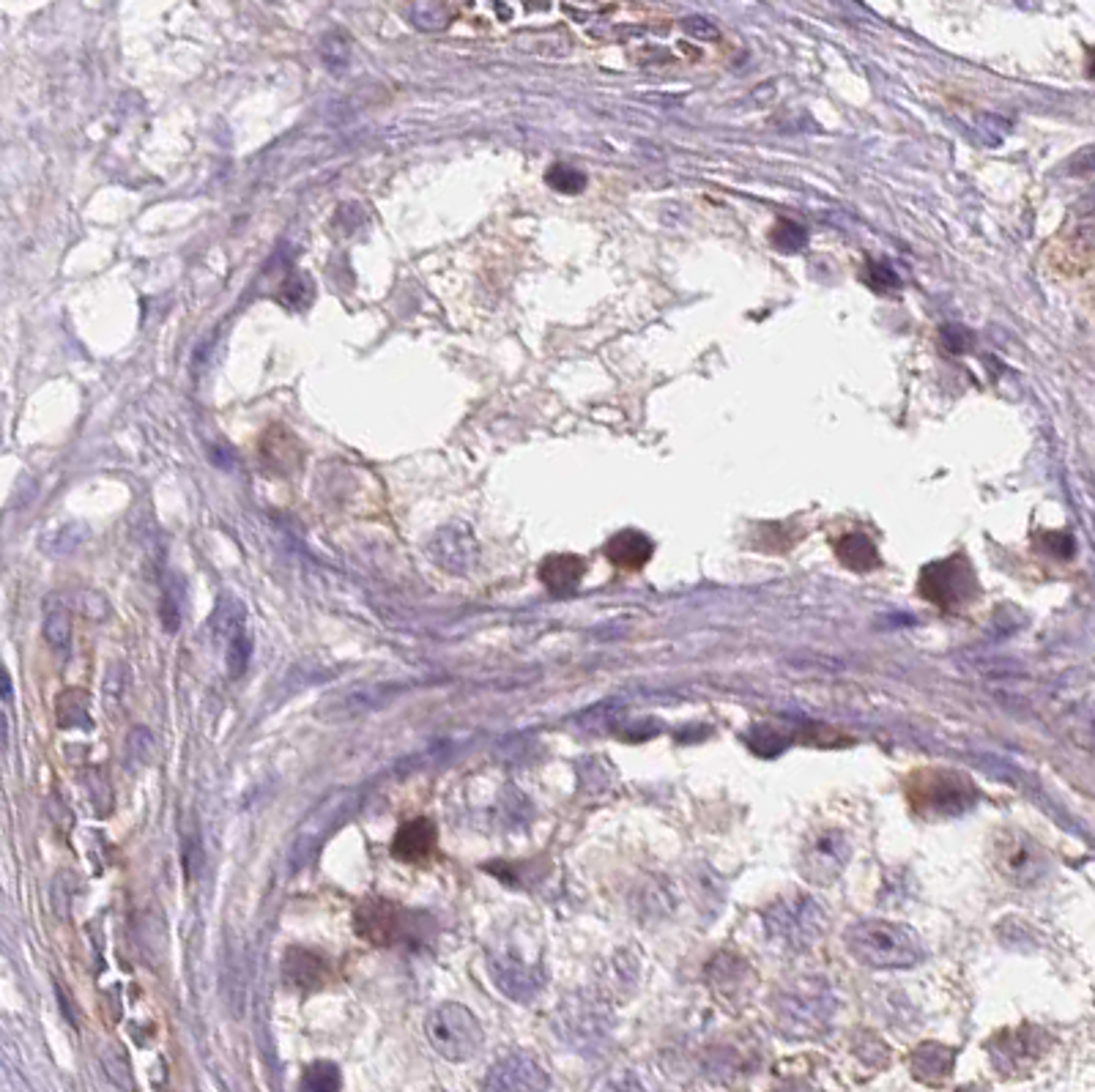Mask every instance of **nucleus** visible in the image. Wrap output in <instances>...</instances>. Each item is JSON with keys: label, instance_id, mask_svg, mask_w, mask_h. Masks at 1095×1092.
Instances as JSON below:
<instances>
[{"label": "nucleus", "instance_id": "f257e3e1", "mask_svg": "<svg viewBox=\"0 0 1095 1092\" xmlns=\"http://www.w3.org/2000/svg\"><path fill=\"white\" fill-rule=\"evenodd\" d=\"M844 945L868 970H912L924 964L925 945L904 922L857 921L844 931Z\"/></svg>", "mask_w": 1095, "mask_h": 1092}, {"label": "nucleus", "instance_id": "f03ea898", "mask_svg": "<svg viewBox=\"0 0 1095 1092\" xmlns=\"http://www.w3.org/2000/svg\"><path fill=\"white\" fill-rule=\"evenodd\" d=\"M910 808L928 822L956 819L978 805V785L959 770L948 767H924L915 770L904 784Z\"/></svg>", "mask_w": 1095, "mask_h": 1092}, {"label": "nucleus", "instance_id": "7ed1b4c3", "mask_svg": "<svg viewBox=\"0 0 1095 1092\" xmlns=\"http://www.w3.org/2000/svg\"><path fill=\"white\" fill-rule=\"evenodd\" d=\"M764 928L776 945L787 947L791 953H805L825 936L827 915L811 896L794 893L778 898L767 907Z\"/></svg>", "mask_w": 1095, "mask_h": 1092}, {"label": "nucleus", "instance_id": "20e7f679", "mask_svg": "<svg viewBox=\"0 0 1095 1092\" xmlns=\"http://www.w3.org/2000/svg\"><path fill=\"white\" fill-rule=\"evenodd\" d=\"M425 1038L446 1062H468L482 1052L485 1030L463 1002H442L425 1019Z\"/></svg>", "mask_w": 1095, "mask_h": 1092}, {"label": "nucleus", "instance_id": "39448f33", "mask_svg": "<svg viewBox=\"0 0 1095 1092\" xmlns=\"http://www.w3.org/2000/svg\"><path fill=\"white\" fill-rule=\"evenodd\" d=\"M776 1013L778 1024L787 1035L808 1038L830 1024L836 1013V999L827 983L816 981V978H802V981L788 983L778 994Z\"/></svg>", "mask_w": 1095, "mask_h": 1092}, {"label": "nucleus", "instance_id": "423d86ee", "mask_svg": "<svg viewBox=\"0 0 1095 1092\" xmlns=\"http://www.w3.org/2000/svg\"><path fill=\"white\" fill-rule=\"evenodd\" d=\"M359 802H362V788H337L309 810L308 819L299 824L294 847H291V868L294 871L305 868L309 859L318 854L320 847L326 844V838L359 808Z\"/></svg>", "mask_w": 1095, "mask_h": 1092}, {"label": "nucleus", "instance_id": "0eeeda50", "mask_svg": "<svg viewBox=\"0 0 1095 1092\" xmlns=\"http://www.w3.org/2000/svg\"><path fill=\"white\" fill-rule=\"evenodd\" d=\"M921 597L934 602L942 611H959L978 597V578L967 556H950L942 562H931L921 573Z\"/></svg>", "mask_w": 1095, "mask_h": 1092}, {"label": "nucleus", "instance_id": "6e6552de", "mask_svg": "<svg viewBox=\"0 0 1095 1092\" xmlns=\"http://www.w3.org/2000/svg\"><path fill=\"white\" fill-rule=\"evenodd\" d=\"M994 871L1013 887H1033L1049 871L1047 852L1022 830H1002L992 844Z\"/></svg>", "mask_w": 1095, "mask_h": 1092}, {"label": "nucleus", "instance_id": "1a4fd4ad", "mask_svg": "<svg viewBox=\"0 0 1095 1092\" xmlns=\"http://www.w3.org/2000/svg\"><path fill=\"white\" fill-rule=\"evenodd\" d=\"M852 857V847L847 835L836 827H819L802 841L797 868L811 884L827 887L844 873Z\"/></svg>", "mask_w": 1095, "mask_h": 1092}, {"label": "nucleus", "instance_id": "9d476101", "mask_svg": "<svg viewBox=\"0 0 1095 1092\" xmlns=\"http://www.w3.org/2000/svg\"><path fill=\"white\" fill-rule=\"evenodd\" d=\"M417 921L386 898H365L354 912V931L368 945L392 947L411 936Z\"/></svg>", "mask_w": 1095, "mask_h": 1092}, {"label": "nucleus", "instance_id": "9b49d317", "mask_svg": "<svg viewBox=\"0 0 1095 1092\" xmlns=\"http://www.w3.org/2000/svg\"><path fill=\"white\" fill-rule=\"evenodd\" d=\"M428 556L439 567H444L446 573L452 576H463L471 567L477 565V540L471 534V528L463 523H452V526L439 528L428 542Z\"/></svg>", "mask_w": 1095, "mask_h": 1092}, {"label": "nucleus", "instance_id": "f8f14e48", "mask_svg": "<svg viewBox=\"0 0 1095 1092\" xmlns=\"http://www.w3.org/2000/svg\"><path fill=\"white\" fill-rule=\"evenodd\" d=\"M485 1090L505 1092V1090H548L551 1081L545 1070L526 1055H507L502 1057L482 1081Z\"/></svg>", "mask_w": 1095, "mask_h": 1092}, {"label": "nucleus", "instance_id": "ddd939ff", "mask_svg": "<svg viewBox=\"0 0 1095 1092\" xmlns=\"http://www.w3.org/2000/svg\"><path fill=\"white\" fill-rule=\"evenodd\" d=\"M329 975H332L329 961L320 956V953H315V950L288 947L283 953V981L294 991H302V994L320 991L329 983Z\"/></svg>", "mask_w": 1095, "mask_h": 1092}, {"label": "nucleus", "instance_id": "4468645a", "mask_svg": "<svg viewBox=\"0 0 1095 1092\" xmlns=\"http://www.w3.org/2000/svg\"><path fill=\"white\" fill-rule=\"evenodd\" d=\"M488 972H491L496 989L515 1002H529L540 991L542 978L537 970L526 967L523 961L513 956H491L488 958Z\"/></svg>", "mask_w": 1095, "mask_h": 1092}, {"label": "nucleus", "instance_id": "2eb2a0df", "mask_svg": "<svg viewBox=\"0 0 1095 1092\" xmlns=\"http://www.w3.org/2000/svg\"><path fill=\"white\" fill-rule=\"evenodd\" d=\"M400 693V688L394 685H368V688H354L337 696V699H326V707L320 710V715H326L329 720H348V717H357L362 713H370L376 707L389 704Z\"/></svg>", "mask_w": 1095, "mask_h": 1092}, {"label": "nucleus", "instance_id": "dca6fc26", "mask_svg": "<svg viewBox=\"0 0 1095 1092\" xmlns=\"http://www.w3.org/2000/svg\"><path fill=\"white\" fill-rule=\"evenodd\" d=\"M436 824L431 819H411V822L400 824L397 833L392 838V857L403 859V862H422L425 857H431L433 849H436Z\"/></svg>", "mask_w": 1095, "mask_h": 1092}, {"label": "nucleus", "instance_id": "f3484780", "mask_svg": "<svg viewBox=\"0 0 1095 1092\" xmlns=\"http://www.w3.org/2000/svg\"><path fill=\"white\" fill-rule=\"evenodd\" d=\"M583 573H586V565L576 553H554L540 565L542 586L554 594H573L579 589Z\"/></svg>", "mask_w": 1095, "mask_h": 1092}, {"label": "nucleus", "instance_id": "a211bd4d", "mask_svg": "<svg viewBox=\"0 0 1095 1092\" xmlns=\"http://www.w3.org/2000/svg\"><path fill=\"white\" fill-rule=\"evenodd\" d=\"M1035 1038H1038V1032H1022V1030H1013V1032H1005V1035H999L997 1041H994V1046H992V1057H994V1062H997L999 1068L1005 1070V1073L1019 1070L1022 1065H1030L1033 1059H1038V1052H1041V1046L1035 1044Z\"/></svg>", "mask_w": 1095, "mask_h": 1092}, {"label": "nucleus", "instance_id": "6ab92c4d", "mask_svg": "<svg viewBox=\"0 0 1095 1092\" xmlns=\"http://www.w3.org/2000/svg\"><path fill=\"white\" fill-rule=\"evenodd\" d=\"M652 551H654L652 540H650L647 534L636 531V528H625V531H619V534L611 537L608 545H605V556H608V562L616 567H622V570H641V567L652 559Z\"/></svg>", "mask_w": 1095, "mask_h": 1092}, {"label": "nucleus", "instance_id": "aec40b11", "mask_svg": "<svg viewBox=\"0 0 1095 1092\" xmlns=\"http://www.w3.org/2000/svg\"><path fill=\"white\" fill-rule=\"evenodd\" d=\"M836 556L852 573H871L882 565L876 545L865 534H844L836 545Z\"/></svg>", "mask_w": 1095, "mask_h": 1092}, {"label": "nucleus", "instance_id": "412c9836", "mask_svg": "<svg viewBox=\"0 0 1095 1092\" xmlns=\"http://www.w3.org/2000/svg\"><path fill=\"white\" fill-rule=\"evenodd\" d=\"M55 720L61 728H83L91 731L94 728V717H91V696L83 688H66L55 701Z\"/></svg>", "mask_w": 1095, "mask_h": 1092}, {"label": "nucleus", "instance_id": "4be33fe9", "mask_svg": "<svg viewBox=\"0 0 1095 1092\" xmlns=\"http://www.w3.org/2000/svg\"><path fill=\"white\" fill-rule=\"evenodd\" d=\"M44 641H47L52 651L69 654V644H72V614H69L66 602H61V597H49L47 605H44Z\"/></svg>", "mask_w": 1095, "mask_h": 1092}, {"label": "nucleus", "instance_id": "5701e85b", "mask_svg": "<svg viewBox=\"0 0 1095 1092\" xmlns=\"http://www.w3.org/2000/svg\"><path fill=\"white\" fill-rule=\"evenodd\" d=\"M953 1068V1052L939 1044H925L912 1055V1073L918 1079H942Z\"/></svg>", "mask_w": 1095, "mask_h": 1092}, {"label": "nucleus", "instance_id": "b1692460", "mask_svg": "<svg viewBox=\"0 0 1095 1092\" xmlns=\"http://www.w3.org/2000/svg\"><path fill=\"white\" fill-rule=\"evenodd\" d=\"M244 605L239 600H234V597H222L220 605H217V611L211 614V633L217 636V639H222L225 644L231 639H236L239 633H244Z\"/></svg>", "mask_w": 1095, "mask_h": 1092}, {"label": "nucleus", "instance_id": "393cba45", "mask_svg": "<svg viewBox=\"0 0 1095 1092\" xmlns=\"http://www.w3.org/2000/svg\"><path fill=\"white\" fill-rule=\"evenodd\" d=\"M340 1087H343L340 1068L334 1062H326V1059H318V1062L308 1065L305 1073H302V1081H299V1090L309 1092H334L340 1090Z\"/></svg>", "mask_w": 1095, "mask_h": 1092}, {"label": "nucleus", "instance_id": "a878e982", "mask_svg": "<svg viewBox=\"0 0 1095 1092\" xmlns=\"http://www.w3.org/2000/svg\"><path fill=\"white\" fill-rule=\"evenodd\" d=\"M181 614H184V586L178 578H171L162 589V602H160V616L162 625L168 633H175L181 627Z\"/></svg>", "mask_w": 1095, "mask_h": 1092}, {"label": "nucleus", "instance_id": "bb28decb", "mask_svg": "<svg viewBox=\"0 0 1095 1092\" xmlns=\"http://www.w3.org/2000/svg\"><path fill=\"white\" fill-rule=\"evenodd\" d=\"M102 1065H104L107 1076H110L118 1087H123V1090L135 1087V1079H132V1062H129V1057H126V1052H123V1046L118 1044L104 1046V1052H102Z\"/></svg>", "mask_w": 1095, "mask_h": 1092}, {"label": "nucleus", "instance_id": "cd10ccee", "mask_svg": "<svg viewBox=\"0 0 1095 1092\" xmlns=\"http://www.w3.org/2000/svg\"><path fill=\"white\" fill-rule=\"evenodd\" d=\"M249 657H252V639H249L246 630L225 644V663H228V674L234 676V679L244 676Z\"/></svg>", "mask_w": 1095, "mask_h": 1092}, {"label": "nucleus", "instance_id": "c85d7f7f", "mask_svg": "<svg viewBox=\"0 0 1095 1092\" xmlns=\"http://www.w3.org/2000/svg\"><path fill=\"white\" fill-rule=\"evenodd\" d=\"M411 20H414V25H419L422 31H442V28H446V23L452 20V12H449L444 3H439V0H419L417 6H414Z\"/></svg>", "mask_w": 1095, "mask_h": 1092}, {"label": "nucleus", "instance_id": "c756f323", "mask_svg": "<svg viewBox=\"0 0 1095 1092\" xmlns=\"http://www.w3.org/2000/svg\"><path fill=\"white\" fill-rule=\"evenodd\" d=\"M545 181L548 186H554L556 192H565V195H579L586 189V175L570 165H554L551 171L545 172Z\"/></svg>", "mask_w": 1095, "mask_h": 1092}, {"label": "nucleus", "instance_id": "7c9ffc66", "mask_svg": "<svg viewBox=\"0 0 1095 1092\" xmlns=\"http://www.w3.org/2000/svg\"><path fill=\"white\" fill-rule=\"evenodd\" d=\"M770 241H773L781 252H797V249H802L805 241H808V234L802 231L800 225H794V222L788 220H781L776 228H773Z\"/></svg>", "mask_w": 1095, "mask_h": 1092}, {"label": "nucleus", "instance_id": "2f4dec72", "mask_svg": "<svg viewBox=\"0 0 1095 1092\" xmlns=\"http://www.w3.org/2000/svg\"><path fill=\"white\" fill-rule=\"evenodd\" d=\"M320 52H323V61L329 63V66H343L351 58V47H348L343 34H326L323 44H320Z\"/></svg>", "mask_w": 1095, "mask_h": 1092}, {"label": "nucleus", "instance_id": "473e14b6", "mask_svg": "<svg viewBox=\"0 0 1095 1092\" xmlns=\"http://www.w3.org/2000/svg\"><path fill=\"white\" fill-rule=\"evenodd\" d=\"M682 31H685L688 36L699 38V41H718V38H720V31H718L710 20L699 17V14L685 17V20H682Z\"/></svg>", "mask_w": 1095, "mask_h": 1092}, {"label": "nucleus", "instance_id": "72a5a7b5", "mask_svg": "<svg viewBox=\"0 0 1095 1092\" xmlns=\"http://www.w3.org/2000/svg\"><path fill=\"white\" fill-rule=\"evenodd\" d=\"M868 283L874 285V288L887 291V288H896V285H899V277H896V271L890 269V266H885V263H871V266H868Z\"/></svg>", "mask_w": 1095, "mask_h": 1092}, {"label": "nucleus", "instance_id": "f704fd0d", "mask_svg": "<svg viewBox=\"0 0 1095 1092\" xmlns=\"http://www.w3.org/2000/svg\"><path fill=\"white\" fill-rule=\"evenodd\" d=\"M1071 175H1095V148H1084L1071 162H1068Z\"/></svg>", "mask_w": 1095, "mask_h": 1092}, {"label": "nucleus", "instance_id": "c9c22d12", "mask_svg": "<svg viewBox=\"0 0 1095 1092\" xmlns=\"http://www.w3.org/2000/svg\"><path fill=\"white\" fill-rule=\"evenodd\" d=\"M942 337H945V345H948L950 351H956V354L967 348V334L961 332L959 326H945V329H942Z\"/></svg>", "mask_w": 1095, "mask_h": 1092}]
</instances>
